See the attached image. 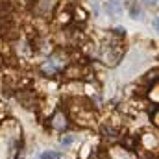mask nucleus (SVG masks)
<instances>
[{"label": "nucleus", "mask_w": 159, "mask_h": 159, "mask_svg": "<svg viewBox=\"0 0 159 159\" xmlns=\"http://www.w3.org/2000/svg\"><path fill=\"white\" fill-rule=\"evenodd\" d=\"M106 9H107V13L111 17H119L120 13H122V2L120 0H109L106 4Z\"/></svg>", "instance_id": "nucleus-1"}, {"label": "nucleus", "mask_w": 159, "mask_h": 159, "mask_svg": "<svg viewBox=\"0 0 159 159\" xmlns=\"http://www.w3.org/2000/svg\"><path fill=\"white\" fill-rule=\"evenodd\" d=\"M39 159H61V154L59 152H54V150H46L39 156Z\"/></svg>", "instance_id": "nucleus-2"}, {"label": "nucleus", "mask_w": 159, "mask_h": 159, "mask_svg": "<svg viewBox=\"0 0 159 159\" xmlns=\"http://www.w3.org/2000/svg\"><path fill=\"white\" fill-rule=\"evenodd\" d=\"M129 15H131V19H139L141 17V7L137 4H131L129 6Z\"/></svg>", "instance_id": "nucleus-3"}, {"label": "nucleus", "mask_w": 159, "mask_h": 159, "mask_svg": "<svg viewBox=\"0 0 159 159\" xmlns=\"http://www.w3.org/2000/svg\"><path fill=\"white\" fill-rule=\"evenodd\" d=\"M72 141H74V137H72V135H65V137H61V144H63V146H70V144H72Z\"/></svg>", "instance_id": "nucleus-4"}, {"label": "nucleus", "mask_w": 159, "mask_h": 159, "mask_svg": "<svg viewBox=\"0 0 159 159\" xmlns=\"http://www.w3.org/2000/svg\"><path fill=\"white\" fill-rule=\"evenodd\" d=\"M144 6H157V0H143Z\"/></svg>", "instance_id": "nucleus-5"}, {"label": "nucleus", "mask_w": 159, "mask_h": 159, "mask_svg": "<svg viewBox=\"0 0 159 159\" xmlns=\"http://www.w3.org/2000/svg\"><path fill=\"white\" fill-rule=\"evenodd\" d=\"M2 65H4V61H2V56H0V67H2Z\"/></svg>", "instance_id": "nucleus-6"}]
</instances>
